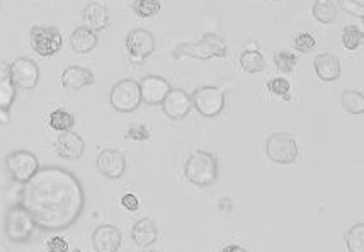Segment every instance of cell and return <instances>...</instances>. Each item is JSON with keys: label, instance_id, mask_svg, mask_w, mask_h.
I'll use <instances>...</instances> for the list:
<instances>
[{"label": "cell", "instance_id": "d4e9b609", "mask_svg": "<svg viewBox=\"0 0 364 252\" xmlns=\"http://www.w3.org/2000/svg\"><path fill=\"white\" fill-rule=\"evenodd\" d=\"M341 99L342 107L350 115H363L364 112V94L359 90H344Z\"/></svg>", "mask_w": 364, "mask_h": 252}, {"label": "cell", "instance_id": "f546056e", "mask_svg": "<svg viewBox=\"0 0 364 252\" xmlns=\"http://www.w3.org/2000/svg\"><path fill=\"white\" fill-rule=\"evenodd\" d=\"M133 11L140 17L157 16L160 12V2L159 0H135L133 2Z\"/></svg>", "mask_w": 364, "mask_h": 252}, {"label": "cell", "instance_id": "4dcf8cb0", "mask_svg": "<svg viewBox=\"0 0 364 252\" xmlns=\"http://www.w3.org/2000/svg\"><path fill=\"white\" fill-rule=\"evenodd\" d=\"M277 70L281 73H291L294 70V67L298 65V58L296 55L289 53V51H279L274 58Z\"/></svg>", "mask_w": 364, "mask_h": 252}, {"label": "cell", "instance_id": "52a82bcc", "mask_svg": "<svg viewBox=\"0 0 364 252\" xmlns=\"http://www.w3.org/2000/svg\"><path fill=\"white\" fill-rule=\"evenodd\" d=\"M111 106L118 112H132L138 110L141 103V90L140 82L124 79L112 87L109 95Z\"/></svg>", "mask_w": 364, "mask_h": 252}, {"label": "cell", "instance_id": "1f68e13d", "mask_svg": "<svg viewBox=\"0 0 364 252\" xmlns=\"http://www.w3.org/2000/svg\"><path fill=\"white\" fill-rule=\"evenodd\" d=\"M293 45L298 51H301V53H310V51L317 46V41H315V38L311 36L310 33H301L294 38Z\"/></svg>", "mask_w": 364, "mask_h": 252}, {"label": "cell", "instance_id": "d6a6232c", "mask_svg": "<svg viewBox=\"0 0 364 252\" xmlns=\"http://www.w3.org/2000/svg\"><path fill=\"white\" fill-rule=\"evenodd\" d=\"M127 138L135 142H145L150 138V130L145 125H129L127 130Z\"/></svg>", "mask_w": 364, "mask_h": 252}, {"label": "cell", "instance_id": "603a6c76", "mask_svg": "<svg viewBox=\"0 0 364 252\" xmlns=\"http://www.w3.org/2000/svg\"><path fill=\"white\" fill-rule=\"evenodd\" d=\"M240 65L245 72L249 73H257L266 67V60L264 55L257 50H247L240 55Z\"/></svg>", "mask_w": 364, "mask_h": 252}, {"label": "cell", "instance_id": "8fae6325", "mask_svg": "<svg viewBox=\"0 0 364 252\" xmlns=\"http://www.w3.org/2000/svg\"><path fill=\"white\" fill-rule=\"evenodd\" d=\"M9 72H11V79L16 87L21 89H34L40 82V67L31 58H16L14 62L9 65Z\"/></svg>", "mask_w": 364, "mask_h": 252}, {"label": "cell", "instance_id": "d590c367", "mask_svg": "<svg viewBox=\"0 0 364 252\" xmlns=\"http://www.w3.org/2000/svg\"><path fill=\"white\" fill-rule=\"evenodd\" d=\"M121 205L127 208L128 211H136L138 210V205H140V203H138V198L135 196V194L128 193V194H124L123 198H121Z\"/></svg>", "mask_w": 364, "mask_h": 252}, {"label": "cell", "instance_id": "7a4b0ae2", "mask_svg": "<svg viewBox=\"0 0 364 252\" xmlns=\"http://www.w3.org/2000/svg\"><path fill=\"white\" fill-rule=\"evenodd\" d=\"M228 53V45L222 36L213 33H208L198 43H179L172 56L181 58V56H191L198 60H210V58H225Z\"/></svg>", "mask_w": 364, "mask_h": 252}, {"label": "cell", "instance_id": "7c38bea8", "mask_svg": "<svg viewBox=\"0 0 364 252\" xmlns=\"http://www.w3.org/2000/svg\"><path fill=\"white\" fill-rule=\"evenodd\" d=\"M127 169V159L121 150L106 149L97 155V171L107 179H119Z\"/></svg>", "mask_w": 364, "mask_h": 252}, {"label": "cell", "instance_id": "f1b7e54d", "mask_svg": "<svg viewBox=\"0 0 364 252\" xmlns=\"http://www.w3.org/2000/svg\"><path fill=\"white\" fill-rule=\"evenodd\" d=\"M267 89H269L272 95H277V98L284 99V101L291 99V84L283 79V77H276V79L267 82Z\"/></svg>", "mask_w": 364, "mask_h": 252}, {"label": "cell", "instance_id": "44dd1931", "mask_svg": "<svg viewBox=\"0 0 364 252\" xmlns=\"http://www.w3.org/2000/svg\"><path fill=\"white\" fill-rule=\"evenodd\" d=\"M70 45L75 53H89L97 46V34L87 26H80L70 34Z\"/></svg>", "mask_w": 364, "mask_h": 252}, {"label": "cell", "instance_id": "b9f144b4", "mask_svg": "<svg viewBox=\"0 0 364 252\" xmlns=\"http://www.w3.org/2000/svg\"><path fill=\"white\" fill-rule=\"evenodd\" d=\"M99 2H101V0H99Z\"/></svg>", "mask_w": 364, "mask_h": 252}, {"label": "cell", "instance_id": "836d02e7", "mask_svg": "<svg viewBox=\"0 0 364 252\" xmlns=\"http://www.w3.org/2000/svg\"><path fill=\"white\" fill-rule=\"evenodd\" d=\"M341 7L344 9L346 12L350 16H356V17H363L364 19V6L363 4L356 2V0H339Z\"/></svg>", "mask_w": 364, "mask_h": 252}, {"label": "cell", "instance_id": "3957f363", "mask_svg": "<svg viewBox=\"0 0 364 252\" xmlns=\"http://www.w3.org/2000/svg\"><path fill=\"white\" fill-rule=\"evenodd\" d=\"M184 174L196 186L213 184L218 177V159L206 150H196L186 162Z\"/></svg>", "mask_w": 364, "mask_h": 252}, {"label": "cell", "instance_id": "83f0119b", "mask_svg": "<svg viewBox=\"0 0 364 252\" xmlns=\"http://www.w3.org/2000/svg\"><path fill=\"white\" fill-rule=\"evenodd\" d=\"M346 244L350 252H364V224H356L349 229Z\"/></svg>", "mask_w": 364, "mask_h": 252}, {"label": "cell", "instance_id": "74e56055", "mask_svg": "<svg viewBox=\"0 0 364 252\" xmlns=\"http://www.w3.org/2000/svg\"><path fill=\"white\" fill-rule=\"evenodd\" d=\"M11 118H9L7 110H0V125H7Z\"/></svg>", "mask_w": 364, "mask_h": 252}, {"label": "cell", "instance_id": "f35d334b", "mask_svg": "<svg viewBox=\"0 0 364 252\" xmlns=\"http://www.w3.org/2000/svg\"><path fill=\"white\" fill-rule=\"evenodd\" d=\"M0 252H7V251H6V249H4V247H2V246H0Z\"/></svg>", "mask_w": 364, "mask_h": 252}, {"label": "cell", "instance_id": "4316f807", "mask_svg": "<svg viewBox=\"0 0 364 252\" xmlns=\"http://www.w3.org/2000/svg\"><path fill=\"white\" fill-rule=\"evenodd\" d=\"M364 43V33L358 26L349 24L346 26L344 31H342V45H344L346 50H358Z\"/></svg>", "mask_w": 364, "mask_h": 252}, {"label": "cell", "instance_id": "ffe728a7", "mask_svg": "<svg viewBox=\"0 0 364 252\" xmlns=\"http://www.w3.org/2000/svg\"><path fill=\"white\" fill-rule=\"evenodd\" d=\"M315 72L325 82H333L341 77V62L332 53H322L315 58Z\"/></svg>", "mask_w": 364, "mask_h": 252}, {"label": "cell", "instance_id": "d6986e66", "mask_svg": "<svg viewBox=\"0 0 364 252\" xmlns=\"http://www.w3.org/2000/svg\"><path fill=\"white\" fill-rule=\"evenodd\" d=\"M132 238L138 247H150L159 238L157 225L150 219L138 220L132 229Z\"/></svg>", "mask_w": 364, "mask_h": 252}, {"label": "cell", "instance_id": "e575fe53", "mask_svg": "<svg viewBox=\"0 0 364 252\" xmlns=\"http://www.w3.org/2000/svg\"><path fill=\"white\" fill-rule=\"evenodd\" d=\"M48 252H67L68 251V242L63 237H53L51 241H48L46 244Z\"/></svg>", "mask_w": 364, "mask_h": 252}, {"label": "cell", "instance_id": "484cf974", "mask_svg": "<svg viewBox=\"0 0 364 252\" xmlns=\"http://www.w3.org/2000/svg\"><path fill=\"white\" fill-rule=\"evenodd\" d=\"M73 125H75V118L67 110H55L50 115V126L56 132H72Z\"/></svg>", "mask_w": 364, "mask_h": 252}, {"label": "cell", "instance_id": "ba28073f", "mask_svg": "<svg viewBox=\"0 0 364 252\" xmlns=\"http://www.w3.org/2000/svg\"><path fill=\"white\" fill-rule=\"evenodd\" d=\"M193 99V106L201 112L206 118H213L218 116L225 107V94L222 89L213 85H203L199 89L194 90V94L191 95Z\"/></svg>", "mask_w": 364, "mask_h": 252}, {"label": "cell", "instance_id": "9a60e30c", "mask_svg": "<svg viewBox=\"0 0 364 252\" xmlns=\"http://www.w3.org/2000/svg\"><path fill=\"white\" fill-rule=\"evenodd\" d=\"M92 246L97 252H118L121 232L114 225H99L92 233Z\"/></svg>", "mask_w": 364, "mask_h": 252}, {"label": "cell", "instance_id": "9c48e42d", "mask_svg": "<svg viewBox=\"0 0 364 252\" xmlns=\"http://www.w3.org/2000/svg\"><path fill=\"white\" fill-rule=\"evenodd\" d=\"M63 45V36L55 26H33L31 46L38 55L53 56Z\"/></svg>", "mask_w": 364, "mask_h": 252}, {"label": "cell", "instance_id": "7402d4cb", "mask_svg": "<svg viewBox=\"0 0 364 252\" xmlns=\"http://www.w3.org/2000/svg\"><path fill=\"white\" fill-rule=\"evenodd\" d=\"M2 65L0 70V110H7L12 106L16 99V85L11 79V72H9V65Z\"/></svg>", "mask_w": 364, "mask_h": 252}, {"label": "cell", "instance_id": "e0dca14e", "mask_svg": "<svg viewBox=\"0 0 364 252\" xmlns=\"http://www.w3.org/2000/svg\"><path fill=\"white\" fill-rule=\"evenodd\" d=\"M95 82L94 73L84 67H68L62 73V85L67 89H82L85 85H92Z\"/></svg>", "mask_w": 364, "mask_h": 252}, {"label": "cell", "instance_id": "ac0fdd59", "mask_svg": "<svg viewBox=\"0 0 364 252\" xmlns=\"http://www.w3.org/2000/svg\"><path fill=\"white\" fill-rule=\"evenodd\" d=\"M82 17H84L85 26H87L89 29H92L94 33L102 31V29H106L107 24H109V12H107L106 6L97 2L85 6Z\"/></svg>", "mask_w": 364, "mask_h": 252}, {"label": "cell", "instance_id": "8d00e7d4", "mask_svg": "<svg viewBox=\"0 0 364 252\" xmlns=\"http://www.w3.org/2000/svg\"><path fill=\"white\" fill-rule=\"evenodd\" d=\"M220 252H247L244 247L242 246H237V244H228V246H225L222 251Z\"/></svg>", "mask_w": 364, "mask_h": 252}, {"label": "cell", "instance_id": "ab89813d", "mask_svg": "<svg viewBox=\"0 0 364 252\" xmlns=\"http://www.w3.org/2000/svg\"><path fill=\"white\" fill-rule=\"evenodd\" d=\"M73 252H82V251H80V249H75V251H73Z\"/></svg>", "mask_w": 364, "mask_h": 252}, {"label": "cell", "instance_id": "8992f818", "mask_svg": "<svg viewBox=\"0 0 364 252\" xmlns=\"http://www.w3.org/2000/svg\"><path fill=\"white\" fill-rule=\"evenodd\" d=\"M6 167L12 179L19 184H26L40 171V160L29 150H16L6 157Z\"/></svg>", "mask_w": 364, "mask_h": 252}, {"label": "cell", "instance_id": "2e32d148", "mask_svg": "<svg viewBox=\"0 0 364 252\" xmlns=\"http://www.w3.org/2000/svg\"><path fill=\"white\" fill-rule=\"evenodd\" d=\"M85 143L82 140L79 133L73 132H63L58 135V140H56V152H58L60 157L68 159V160H77L84 155Z\"/></svg>", "mask_w": 364, "mask_h": 252}, {"label": "cell", "instance_id": "cb8c5ba5", "mask_svg": "<svg viewBox=\"0 0 364 252\" xmlns=\"http://www.w3.org/2000/svg\"><path fill=\"white\" fill-rule=\"evenodd\" d=\"M311 14H314V17L318 23L328 24L336 19L337 9L331 0H315L314 7H311Z\"/></svg>", "mask_w": 364, "mask_h": 252}, {"label": "cell", "instance_id": "7bdbcfd3", "mask_svg": "<svg viewBox=\"0 0 364 252\" xmlns=\"http://www.w3.org/2000/svg\"><path fill=\"white\" fill-rule=\"evenodd\" d=\"M150 252H151V251H150Z\"/></svg>", "mask_w": 364, "mask_h": 252}, {"label": "cell", "instance_id": "6da1fadb", "mask_svg": "<svg viewBox=\"0 0 364 252\" xmlns=\"http://www.w3.org/2000/svg\"><path fill=\"white\" fill-rule=\"evenodd\" d=\"M21 205L46 232L70 229L80 219L85 193L79 177L63 167H41L21 191Z\"/></svg>", "mask_w": 364, "mask_h": 252}, {"label": "cell", "instance_id": "60d3db41", "mask_svg": "<svg viewBox=\"0 0 364 252\" xmlns=\"http://www.w3.org/2000/svg\"><path fill=\"white\" fill-rule=\"evenodd\" d=\"M0 9H2V4H0Z\"/></svg>", "mask_w": 364, "mask_h": 252}, {"label": "cell", "instance_id": "30bf717a", "mask_svg": "<svg viewBox=\"0 0 364 252\" xmlns=\"http://www.w3.org/2000/svg\"><path fill=\"white\" fill-rule=\"evenodd\" d=\"M127 50L132 63L141 65L155 50L154 34L146 29H133L127 36Z\"/></svg>", "mask_w": 364, "mask_h": 252}, {"label": "cell", "instance_id": "4fadbf2b", "mask_svg": "<svg viewBox=\"0 0 364 252\" xmlns=\"http://www.w3.org/2000/svg\"><path fill=\"white\" fill-rule=\"evenodd\" d=\"M172 87L168 85V82L164 77L159 75H149L140 82V90H141V101L146 104H162L164 99L167 98V94L171 93Z\"/></svg>", "mask_w": 364, "mask_h": 252}, {"label": "cell", "instance_id": "5bb4252c", "mask_svg": "<svg viewBox=\"0 0 364 252\" xmlns=\"http://www.w3.org/2000/svg\"><path fill=\"white\" fill-rule=\"evenodd\" d=\"M164 112L172 120H182L188 116V112L193 107V99L191 95L182 89H171L167 98L162 103Z\"/></svg>", "mask_w": 364, "mask_h": 252}, {"label": "cell", "instance_id": "5b68a950", "mask_svg": "<svg viewBox=\"0 0 364 252\" xmlns=\"http://www.w3.org/2000/svg\"><path fill=\"white\" fill-rule=\"evenodd\" d=\"M266 154L272 162L281 164V166H288V164L296 162L298 143L289 133H272L266 142Z\"/></svg>", "mask_w": 364, "mask_h": 252}, {"label": "cell", "instance_id": "277c9868", "mask_svg": "<svg viewBox=\"0 0 364 252\" xmlns=\"http://www.w3.org/2000/svg\"><path fill=\"white\" fill-rule=\"evenodd\" d=\"M34 229H36V221L26 208L21 205H14L6 215V233L16 244H24V242L31 241Z\"/></svg>", "mask_w": 364, "mask_h": 252}]
</instances>
